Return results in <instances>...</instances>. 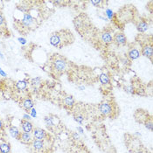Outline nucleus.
Here are the masks:
<instances>
[{
	"mask_svg": "<svg viewBox=\"0 0 153 153\" xmlns=\"http://www.w3.org/2000/svg\"><path fill=\"white\" fill-rule=\"evenodd\" d=\"M62 33L63 32H55L52 34V36L50 37V43L52 46L55 47H61L62 46L67 45V43L62 39V37H63Z\"/></svg>",
	"mask_w": 153,
	"mask_h": 153,
	"instance_id": "1",
	"label": "nucleus"
},
{
	"mask_svg": "<svg viewBox=\"0 0 153 153\" xmlns=\"http://www.w3.org/2000/svg\"><path fill=\"white\" fill-rule=\"evenodd\" d=\"M113 41L117 45H118V46H124V45H125L127 43V38H126V36L124 33L117 32V33L115 34Z\"/></svg>",
	"mask_w": 153,
	"mask_h": 153,
	"instance_id": "2",
	"label": "nucleus"
},
{
	"mask_svg": "<svg viewBox=\"0 0 153 153\" xmlns=\"http://www.w3.org/2000/svg\"><path fill=\"white\" fill-rule=\"evenodd\" d=\"M101 113L104 116H109L112 113V107L109 102H102L99 108Z\"/></svg>",
	"mask_w": 153,
	"mask_h": 153,
	"instance_id": "3",
	"label": "nucleus"
},
{
	"mask_svg": "<svg viewBox=\"0 0 153 153\" xmlns=\"http://www.w3.org/2000/svg\"><path fill=\"white\" fill-rule=\"evenodd\" d=\"M33 132V137L35 139H38V140H44L46 137V132L43 130V129H40V128H36L32 131Z\"/></svg>",
	"mask_w": 153,
	"mask_h": 153,
	"instance_id": "4",
	"label": "nucleus"
},
{
	"mask_svg": "<svg viewBox=\"0 0 153 153\" xmlns=\"http://www.w3.org/2000/svg\"><path fill=\"white\" fill-rule=\"evenodd\" d=\"M34 23V18L32 17L29 13H25L23 19H22V25L24 27H30Z\"/></svg>",
	"mask_w": 153,
	"mask_h": 153,
	"instance_id": "5",
	"label": "nucleus"
},
{
	"mask_svg": "<svg viewBox=\"0 0 153 153\" xmlns=\"http://www.w3.org/2000/svg\"><path fill=\"white\" fill-rule=\"evenodd\" d=\"M67 64L63 60L58 59L53 62V67L57 72H63L66 69Z\"/></svg>",
	"mask_w": 153,
	"mask_h": 153,
	"instance_id": "6",
	"label": "nucleus"
},
{
	"mask_svg": "<svg viewBox=\"0 0 153 153\" xmlns=\"http://www.w3.org/2000/svg\"><path fill=\"white\" fill-rule=\"evenodd\" d=\"M21 126H22V130L24 132L26 133H31L33 131V125L30 121H26V120H22L21 121Z\"/></svg>",
	"mask_w": 153,
	"mask_h": 153,
	"instance_id": "7",
	"label": "nucleus"
},
{
	"mask_svg": "<svg viewBox=\"0 0 153 153\" xmlns=\"http://www.w3.org/2000/svg\"><path fill=\"white\" fill-rule=\"evenodd\" d=\"M142 54L147 58L152 59L153 55V48L152 45H146L145 46L143 47L142 49Z\"/></svg>",
	"mask_w": 153,
	"mask_h": 153,
	"instance_id": "8",
	"label": "nucleus"
},
{
	"mask_svg": "<svg viewBox=\"0 0 153 153\" xmlns=\"http://www.w3.org/2000/svg\"><path fill=\"white\" fill-rule=\"evenodd\" d=\"M9 132L11 134V136L17 139V140H19L20 139V136H21V132L19 131V130L16 127V126H11L10 129H9Z\"/></svg>",
	"mask_w": 153,
	"mask_h": 153,
	"instance_id": "9",
	"label": "nucleus"
},
{
	"mask_svg": "<svg viewBox=\"0 0 153 153\" xmlns=\"http://www.w3.org/2000/svg\"><path fill=\"white\" fill-rule=\"evenodd\" d=\"M23 144L28 145L30 143L32 142V138L31 133H26V132H22L21 136H20V139H19Z\"/></svg>",
	"mask_w": 153,
	"mask_h": 153,
	"instance_id": "10",
	"label": "nucleus"
},
{
	"mask_svg": "<svg viewBox=\"0 0 153 153\" xmlns=\"http://www.w3.org/2000/svg\"><path fill=\"white\" fill-rule=\"evenodd\" d=\"M32 147L35 151H41L44 148V142L43 140H38V139H33L32 142Z\"/></svg>",
	"mask_w": 153,
	"mask_h": 153,
	"instance_id": "11",
	"label": "nucleus"
},
{
	"mask_svg": "<svg viewBox=\"0 0 153 153\" xmlns=\"http://www.w3.org/2000/svg\"><path fill=\"white\" fill-rule=\"evenodd\" d=\"M102 40L105 44H109L113 41V38H112L111 34L109 32H105L102 34Z\"/></svg>",
	"mask_w": 153,
	"mask_h": 153,
	"instance_id": "12",
	"label": "nucleus"
},
{
	"mask_svg": "<svg viewBox=\"0 0 153 153\" xmlns=\"http://www.w3.org/2000/svg\"><path fill=\"white\" fill-rule=\"evenodd\" d=\"M33 102L30 98H26L23 102V107L25 110H31L33 108Z\"/></svg>",
	"mask_w": 153,
	"mask_h": 153,
	"instance_id": "13",
	"label": "nucleus"
},
{
	"mask_svg": "<svg viewBox=\"0 0 153 153\" xmlns=\"http://www.w3.org/2000/svg\"><path fill=\"white\" fill-rule=\"evenodd\" d=\"M148 29H149V25H148L147 22H145V21H141V22L138 23V32H146Z\"/></svg>",
	"mask_w": 153,
	"mask_h": 153,
	"instance_id": "14",
	"label": "nucleus"
},
{
	"mask_svg": "<svg viewBox=\"0 0 153 153\" xmlns=\"http://www.w3.org/2000/svg\"><path fill=\"white\" fill-rule=\"evenodd\" d=\"M128 56L130 57V59L131 60H136L138 59L139 56H140V53L138 49L136 48H133V49H131L128 53Z\"/></svg>",
	"mask_w": 153,
	"mask_h": 153,
	"instance_id": "15",
	"label": "nucleus"
},
{
	"mask_svg": "<svg viewBox=\"0 0 153 153\" xmlns=\"http://www.w3.org/2000/svg\"><path fill=\"white\" fill-rule=\"evenodd\" d=\"M74 102H74V97L71 96V95L67 96V97L65 98V100H64L65 106H67V107H68V108H72V107H74Z\"/></svg>",
	"mask_w": 153,
	"mask_h": 153,
	"instance_id": "16",
	"label": "nucleus"
},
{
	"mask_svg": "<svg viewBox=\"0 0 153 153\" xmlns=\"http://www.w3.org/2000/svg\"><path fill=\"white\" fill-rule=\"evenodd\" d=\"M11 152V145L7 143H3L0 145V152L1 153H10Z\"/></svg>",
	"mask_w": 153,
	"mask_h": 153,
	"instance_id": "17",
	"label": "nucleus"
},
{
	"mask_svg": "<svg viewBox=\"0 0 153 153\" xmlns=\"http://www.w3.org/2000/svg\"><path fill=\"white\" fill-rule=\"evenodd\" d=\"M16 87L19 90H23V89L26 88V87H27V81H18L16 83Z\"/></svg>",
	"mask_w": 153,
	"mask_h": 153,
	"instance_id": "18",
	"label": "nucleus"
},
{
	"mask_svg": "<svg viewBox=\"0 0 153 153\" xmlns=\"http://www.w3.org/2000/svg\"><path fill=\"white\" fill-rule=\"evenodd\" d=\"M100 81L102 83V84H108L109 82V77L106 74H102L100 75Z\"/></svg>",
	"mask_w": 153,
	"mask_h": 153,
	"instance_id": "19",
	"label": "nucleus"
},
{
	"mask_svg": "<svg viewBox=\"0 0 153 153\" xmlns=\"http://www.w3.org/2000/svg\"><path fill=\"white\" fill-rule=\"evenodd\" d=\"M41 81H42V79L40 77H36V78H33L32 80L31 83H32V85L33 87H37V86H39L41 83Z\"/></svg>",
	"mask_w": 153,
	"mask_h": 153,
	"instance_id": "20",
	"label": "nucleus"
},
{
	"mask_svg": "<svg viewBox=\"0 0 153 153\" xmlns=\"http://www.w3.org/2000/svg\"><path fill=\"white\" fill-rule=\"evenodd\" d=\"M44 121H45V124H46V125L47 127L53 126V123H52V120H51L50 117H45Z\"/></svg>",
	"mask_w": 153,
	"mask_h": 153,
	"instance_id": "21",
	"label": "nucleus"
},
{
	"mask_svg": "<svg viewBox=\"0 0 153 153\" xmlns=\"http://www.w3.org/2000/svg\"><path fill=\"white\" fill-rule=\"evenodd\" d=\"M145 127L148 129V130H150L151 131L153 130V124H152V119L150 118V119H148L147 120V122L145 123Z\"/></svg>",
	"mask_w": 153,
	"mask_h": 153,
	"instance_id": "22",
	"label": "nucleus"
},
{
	"mask_svg": "<svg viewBox=\"0 0 153 153\" xmlns=\"http://www.w3.org/2000/svg\"><path fill=\"white\" fill-rule=\"evenodd\" d=\"M74 120L79 124H82L83 121H84V118H83L82 116H77V117H74Z\"/></svg>",
	"mask_w": 153,
	"mask_h": 153,
	"instance_id": "23",
	"label": "nucleus"
},
{
	"mask_svg": "<svg viewBox=\"0 0 153 153\" xmlns=\"http://www.w3.org/2000/svg\"><path fill=\"white\" fill-rule=\"evenodd\" d=\"M125 91L129 94H133L134 93V88L131 87V86H129V87H126L125 88Z\"/></svg>",
	"mask_w": 153,
	"mask_h": 153,
	"instance_id": "24",
	"label": "nucleus"
},
{
	"mask_svg": "<svg viewBox=\"0 0 153 153\" xmlns=\"http://www.w3.org/2000/svg\"><path fill=\"white\" fill-rule=\"evenodd\" d=\"M31 116H32L33 118H35V117H37V112H36V109H33V108L31 109Z\"/></svg>",
	"mask_w": 153,
	"mask_h": 153,
	"instance_id": "25",
	"label": "nucleus"
},
{
	"mask_svg": "<svg viewBox=\"0 0 153 153\" xmlns=\"http://www.w3.org/2000/svg\"><path fill=\"white\" fill-rule=\"evenodd\" d=\"M106 12H107L106 14L108 15V17H109V18H112V16H113V12H112V11H111V10H109V9H108Z\"/></svg>",
	"mask_w": 153,
	"mask_h": 153,
	"instance_id": "26",
	"label": "nucleus"
},
{
	"mask_svg": "<svg viewBox=\"0 0 153 153\" xmlns=\"http://www.w3.org/2000/svg\"><path fill=\"white\" fill-rule=\"evenodd\" d=\"M18 41L20 42V44H22V45H25V44L26 43V39H24V38H18Z\"/></svg>",
	"mask_w": 153,
	"mask_h": 153,
	"instance_id": "27",
	"label": "nucleus"
},
{
	"mask_svg": "<svg viewBox=\"0 0 153 153\" xmlns=\"http://www.w3.org/2000/svg\"><path fill=\"white\" fill-rule=\"evenodd\" d=\"M23 118H24V120H26V121H30L31 120V117L29 115H27V114H25L23 116Z\"/></svg>",
	"mask_w": 153,
	"mask_h": 153,
	"instance_id": "28",
	"label": "nucleus"
},
{
	"mask_svg": "<svg viewBox=\"0 0 153 153\" xmlns=\"http://www.w3.org/2000/svg\"><path fill=\"white\" fill-rule=\"evenodd\" d=\"M4 23V16L2 15V13H0V26Z\"/></svg>",
	"mask_w": 153,
	"mask_h": 153,
	"instance_id": "29",
	"label": "nucleus"
},
{
	"mask_svg": "<svg viewBox=\"0 0 153 153\" xmlns=\"http://www.w3.org/2000/svg\"><path fill=\"white\" fill-rule=\"evenodd\" d=\"M91 3H92V4H94L95 6H98V5L102 3V1H100V0H99V1H92Z\"/></svg>",
	"mask_w": 153,
	"mask_h": 153,
	"instance_id": "30",
	"label": "nucleus"
},
{
	"mask_svg": "<svg viewBox=\"0 0 153 153\" xmlns=\"http://www.w3.org/2000/svg\"><path fill=\"white\" fill-rule=\"evenodd\" d=\"M0 75L1 76H3V77H6L7 76V74H6V73L2 69V68H0Z\"/></svg>",
	"mask_w": 153,
	"mask_h": 153,
	"instance_id": "31",
	"label": "nucleus"
},
{
	"mask_svg": "<svg viewBox=\"0 0 153 153\" xmlns=\"http://www.w3.org/2000/svg\"><path fill=\"white\" fill-rule=\"evenodd\" d=\"M73 137H74V138L76 140V139H79V135L77 134V133H74L73 134Z\"/></svg>",
	"mask_w": 153,
	"mask_h": 153,
	"instance_id": "32",
	"label": "nucleus"
},
{
	"mask_svg": "<svg viewBox=\"0 0 153 153\" xmlns=\"http://www.w3.org/2000/svg\"><path fill=\"white\" fill-rule=\"evenodd\" d=\"M3 127H4V125H3V122L0 120V131H2V130H3Z\"/></svg>",
	"mask_w": 153,
	"mask_h": 153,
	"instance_id": "33",
	"label": "nucleus"
},
{
	"mask_svg": "<svg viewBox=\"0 0 153 153\" xmlns=\"http://www.w3.org/2000/svg\"><path fill=\"white\" fill-rule=\"evenodd\" d=\"M77 130H78V131H80V132H81V133H83V130H82L81 127H78V128H77Z\"/></svg>",
	"mask_w": 153,
	"mask_h": 153,
	"instance_id": "34",
	"label": "nucleus"
},
{
	"mask_svg": "<svg viewBox=\"0 0 153 153\" xmlns=\"http://www.w3.org/2000/svg\"><path fill=\"white\" fill-rule=\"evenodd\" d=\"M134 153H144V152H142L141 150H138V151H137V152H134Z\"/></svg>",
	"mask_w": 153,
	"mask_h": 153,
	"instance_id": "35",
	"label": "nucleus"
},
{
	"mask_svg": "<svg viewBox=\"0 0 153 153\" xmlns=\"http://www.w3.org/2000/svg\"><path fill=\"white\" fill-rule=\"evenodd\" d=\"M0 57H1V59H4V55L2 54V53H0Z\"/></svg>",
	"mask_w": 153,
	"mask_h": 153,
	"instance_id": "36",
	"label": "nucleus"
},
{
	"mask_svg": "<svg viewBox=\"0 0 153 153\" xmlns=\"http://www.w3.org/2000/svg\"><path fill=\"white\" fill-rule=\"evenodd\" d=\"M47 153H49V152H47Z\"/></svg>",
	"mask_w": 153,
	"mask_h": 153,
	"instance_id": "37",
	"label": "nucleus"
}]
</instances>
